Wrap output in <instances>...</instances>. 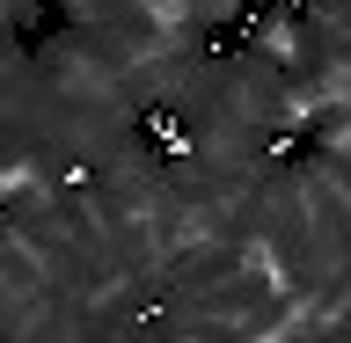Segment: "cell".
I'll return each mask as SVG.
<instances>
[{
    "label": "cell",
    "mask_w": 351,
    "mask_h": 343,
    "mask_svg": "<svg viewBox=\"0 0 351 343\" xmlns=\"http://www.w3.org/2000/svg\"><path fill=\"white\" fill-rule=\"evenodd\" d=\"M241 44H249L256 59H271L278 73H293V81H300L307 66L322 59V44H315V22H307V8H300V0L256 8V15H249V29H241Z\"/></svg>",
    "instance_id": "cell-1"
},
{
    "label": "cell",
    "mask_w": 351,
    "mask_h": 343,
    "mask_svg": "<svg viewBox=\"0 0 351 343\" xmlns=\"http://www.w3.org/2000/svg\"><path fill=\"white\" fill-rule=\"evenodd\" d=\"M183 8H191V29L205 44L219 37V29H234V22H249V0H183Z\"/></svg>",
    "instance_id": "cell-2"
}]
</instances>
